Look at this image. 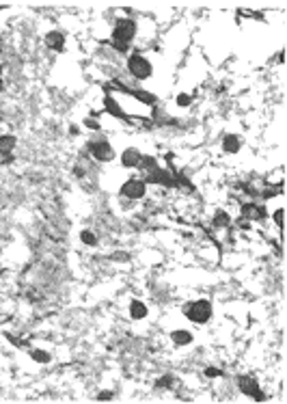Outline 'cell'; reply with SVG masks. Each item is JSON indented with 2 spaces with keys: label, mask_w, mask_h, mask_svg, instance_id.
<instances>
[{
  "label": "cell",
  "mask_w": 287,
  "mask_h": 404,
  "mask_svg": "<svg viewBox=\"0 0 287 404\" xmlns=\"http://www.w3.org/2000/svg\"><path fill=\"white\" fill-rule=\"evenodd\" d=\"M46 46L50 48V50H54V52H61L63 48H65V37H63V33L50 31V33L46 35Z\"/></svg>",
  "instance_id": "10"
},
{
  "label": "cell",
  "mask_w": 287,
  "mask_h": 404,
  "mask_svg": "<svg viewBox=\"0 0 287 404\" xmlns=\"http://www.w3.org/2000/svg\"><path fill=\"white\" fill-rule=\"evenodd\" d=\"M190 104H192V95H188V93H179L177 95V106L179 108H188Z\"/></svg>",
  "instance_id": "23"
},
{
  "label": "cell",
  "mask_w": 287,
  "mask_h": 404,
  "mask_svg": "<svg viewBox=\"0 0 287 404\" xmlns=\"http://www.w3.org/2000/svg\"><path fill=\"white\" fill-rule=\"evenodd\" d=\"M184 316L194 324H205L212 318V303L210 301H194V303H186L184 305Z\"/></svg>",
  "instance_id": "1"
},
{
  "label": "cell",
  "mask_w": 287,
  "mask_h": 404,
  "mask_svg": "<svg viewBox=\"0 0 287 404\" xmlns=\"http://www.w3.org/2000/svg\"><path fill=\"white\" fill-rule=\"evenodd\" d=\"M238 387H240L242 394L250 396V398H253V400H257V402H264V400H266L264 391L259 389V385H257V380H255L253 376H240V378H238Z\"/></svg>",
  "instance_id": "5"
},
{
  "label": "cell",
  "mask_w": 287,
  "mask_h": 404,
  "mask_svg": "<svg viewBox=\"0 0 287 404\" xmlns=\"http://www.w3.org/2000/svg\"><path fill=\"white\" fill-rule=\"evenodd\" d=\"M143 158V153L139 150H134V147H128L123 153H121V164L125 166V169H134V166H139Z\"/></svg>",
  "instance_id": "9"
},
{
  "label": "cell",
  "mask_w": 287,
  "mask_h": 404,
  "mask_svg": "<svg viewBox=\"0 0 287 404\" xmlns=\"http://www.w3.org/2000/svg\"><path fill=\"white\" fill-rule=\"evenodd\" d=\"M212 223H214V227H229V223H231V216H229V214H227L225 210H218L216 214H214Z\"/></svg>",
  "instance_id": "18"
},
{
  "label": "cell",
  "mask_w": 287,
  "mask_h": 404,
  "mask_svg": "<svg viewBox=\"0 0 287 404\" xmlns=\"http://www.w3.org/2000/svg\"><path fill=\"white\" fill-rule=\"evenodd\" d=\"M173 385H175V378H173L171 374H166L164 378H160L158 383H155V387H160V389H173Z\"/></svg>",
  "instance_id": "22"
},
{
  "label": "cell",
  "mask_w": 287,
  "mask_h": 404,
  "mask_svg": "<svg viewBox=\"0 0 287 404\" xmlns=\"http://www.w3.org/2000/svg\"><path fill=\"white\" fill-rule=\"evenodd\" d=\"M17 147V139L13 134H2L0 136V156H11Z\"/></svg>",
  "instance_id": "11"
},
{
  "label": "cell",
  "mask_w": 287,
  "mask_h": 404,
  "mask_svg": "<svg viewBox=\"0 0 287 404\" xmlns=\"http://www.w3.org/2000/svg\"><path fill=\"white\" fill-rule=\"evenodd\" d=\"M145 193H147V184L145 180H128L121 186V195L125 199H143L145 197Z\"/></svg>",
  "instance_id": "7"
},
{
  "label": "cell",
  "mask_w": 287,
  "mask_h": 404,
  "mask_svg": "<svg viewBox=\"0 0 287 404\" xmlns=\"http://www.w3.org/2000/svg\"><path fill=\"white\" fill-rule=\"evenodd\" d=\"M205 376L207 378H218V376H223V372H220L218 367H205Z\"/></svg>",
  "instance_id": "25"
},
{
  "label": "cell",
  "mask_w": 287,
  "mask_h": 404,
  "mask_svg": "<svg viewBox=\"0 0 287 404\" xmlns=\"http://www.w3.org/2000/svg\"><path fill=\"white\" fill-rule=\"evenodd\" d=\"M240 147H242L240 136H236V134H225L223 136V152L225 153H238L240 152Z\"/></svg>",
  "instance_id": "12"
},
{
  "label": "cell",
  "mask_w": 287,
  "mask_h": 404,
  "mask_svg": "<svg viewBox=\"0 0 287 404\" xmlns=\"http://www.w3.org/2000/svg\"><path fill=\"white\" fill-rule=\"evenodd\" d=\"M139 169L143 171V173H151V171L158 169V162H155V158L153 156H143L141 158V162H139Z\"/></svg>",
  "instance_id": "17"
},
{
  "label": "cell",
  "mask_w": 287,
  "mask_h": 404,
  "mask_svg": "<svg viewBox=\"0 0 287 404\" xmlns=\"http://www.w3.org/2000/svg\"><path fill=\"white\" fill-rule=\"evenodd\" d=\"M80 240H82V245H87V247H95V245H97V236H95L91 229H82L80 231Z\"/></svg>",
  "instance_id": "19"
},
{
  "label": "cell",
  "mask_w": 287,
  "mask_h": 404,
  "mask_svg": "<svg viewBox=\"0 0 287 404\" xmlns=\"http://www.w3.org/2000/svg\"><path fill=\"white\" fill-rule=\"evenodd\" d=\"M134 37H136V22L134 20H119L115 24V28H112V39L110 41L130 46Z\"/></svg>",
  "instance_id": "4"
},
{
  "label": "cell",
  "mask_w": 287,
  "mask_h": 404,
  "mask_svg": "<svg viewBox=\"0 0 287 404\" xmlns=\"http://www.w3.org/2000/svg\"><path fill=\"white\" fill-rule=\"evenodd\" d=\"M0 50H2V48H0Z\"/></svg>",
  "instance_id": "31"
},
{
  "label": "cell",
  "mask_w": 287,
  "mask_h": 404,
  "mask_svg": "<svg viewBox=\"0 0 287 404\" xmlns=\"http://www.w3.org/2000/svg\"><path fill=\"white\" fill-rule=\"evenodd\" d=\"M0 74H2V65H0Z\"/></svg>",
  "instance_id": "30"
},
{
  "label": "cell",
  "mask_w": 287,
  "mask_h": 404,
  "mask_svg": "<svg viewBox=\"0 0 287 404\" xmlns=\"http://www.w3.org/2000/svg\"><path fill=\"white\" fill-rule=\"evenodd\" d=\"M89 171H91V162H89V153H87V156H85V153H82V156L78 158L76 166H74V175L78 177V180H85V177L89 175Z\"/></svg>",
  "instance_id": "13"
},
{
  "label": "cell",
  "mask_w": 287,
  "mask_h": 404,
  "mask_svg": "<svg viewBox=\"0 0 287 404\" xmlns=\"http://www.w3.org/2000/svg\"><path fill=\"white\" fill-rule=\"evenodd\" d=\"M104 108H106V110H108V112H110V115H112V117H117V119H128V117H125V115H123L121 106H119V104L115 102V100H112V98H110V95H106V98H104Z\"/></svg>",
  "instance_id": "16"
},
{
  "label": "cell",
  "mask_w": 287,
  "mask_h": 404,
  "mask_svg": "<svg viewBox=\"0 0 287 404\" xmlns=\"http://www.w3.org/2000/svg\"><path fill=\"white\" fill-rule=\"evenodd\" d=\"M85 126H87L89 130H99V123L95 121V119H89V117L85 119Z\"/></svg>",
  "instance_id": "26"
},
{
  "label": "cell",
  "mask_w": 287,
  "mask_h": 404,
  "mask_svg": "<svg viewBox=\"0 0 287 404\" xmlns=\"http://www.w3.org/2000/svg\"><path fill=\"white\" fill-rule=\"evenodd\" d=\"M192 333L190 331H184V329H177L171 333V342L175 344V346H188V344H192Z\"/></svg>",
  "instance_id": "14"
},
{
  "label": "cell",
  "mask_w": 287,
  "mask_h": 404,
  "mask_svg": "<svg viewBox=\"0 0 287 404\" xmlns=\"http://www.w3.org/2000/svg\"><path fill=\"white\" fill-rule=\"evenodd\" d=\"M69 132H71V136H76V134H78V128H76V126H71V128H69Z\"/></svg>",
  "instance_id": "28"
},
{
  "label": "cell",
  "mask_w": 287,
  "mask_h": 404,
  "mask_svg": "<svg viewBox=\"0 0 287 404\" xmlns=\"http://www.w3.org/2000/svg\"><path fill=\"white\" fill-rule=\"evenodd\" d=\"M130 93H132L134 98H139L143 104H149V106L155 104V98H153L151 93H147V91H130Z\"/></svg>",
  "instance_id": "21"
},
{
  "label": "cell",
  "mask_w": 287,
  "mask_h": 404,
  "mask_svg": "<svg viewBox=\"0 0 287 404\" xmlns=\"http://www.w3.org/2000/svg\"><path fill=\"white\" fill-rule=\"evenodd\" d=\"M272 218H274V223H277L279 227L283 229V225H285V210H283V207H279V210L272 214Z\"/></svg>",
  "instance_id": "24"
},
{
  "label": "cell",
  "mask_w": 287,
  "mask_h": 404,
  "mask_svg": "<svg viewBox=\"0 0 287 404\" xmlns=\"http://www.w3.org/2000/svg\"><path fill=\"white\" fill-rule=\"evenodd\" d=\"M31 356L37 363H48L50 361V353H46V350H39V348H33L31 350Z\"/></svg>",
  "instance_id": "20"
},
{
  "label": "cell",
  "mask_w": 287,
  "mask_h": 404,
  "mask_svg": "<svg viewBox=\"0 0 287 404\" xmlns=\"http://www.w3.org/2000/svg\"><path fill=\"white\" fill-rule=\"evenodd\" d=\"M145 184H155V186H164V188H173L175 186V175L166 169H155L145 177Z\"/></svg>",
  "instance_id": "6"
},
{
  "label": "cell",
  "mask_w": 287,
  "mask_h": 404,
  "mask_svg": "<svg viewBox=\"0 0 287 404\" xmlns=\"http://www.w3.org/2000/svg\"><path fill=\"white\" fill-rule=\"evenodd\" d=\"M4 91V82H2V78H0V93Z\"/></svg>",
  "instance_id": "29"
},
{
  "label": "cell",
  "mask_w": 287,
  "mask_h": 404,
  "mask_svg": "<svg viewBox=\"0 0 287 404\" xmlns=\"http://www.w3.org/2000/svg\"><path fill=\"white\" fill-rule=\"evenodd\" d=\"M128 71L132 74L134 80H147L149 76L153 74V67H151V63H149L143 54L134 52V54L128 58Z\"/></svg>",
  "instance_id": "2"
},
{
  "label": "cell",
  "mask_w": 287,
  "mask_h": 404,
  "mask_svg": "<svg viewBox=\"0 0 287 404\" xmlns=\"http://www.w3.org/2000/svg\"><path fill=\"white\" fill-rule=\"evenodd\" d=\"M112 398H115L112 396V391H101V394L97 396V400H112Z\"/></svg>",
  "instance_id": "27"
},
{
  "label": "cell",
  "mask_w": 287,
  "mask_h": 404,
  "mask_svg": "<svg viewBox=\"0 0 287 404\" xmlns=\"http://www.w3.org/2000/svg\"><path fill=\"white\" fill-rule=\"evenodd\" d=\"M87 153H89V156H93L97 162H110V160L115 158V150H112V145L106 139L89 141Z\"/></svg>",
  "instance_id": "3"
},
{
  "label": "cell",
  "mask_w": 287,
  "mask_h": 404,
  "mask_svg": "<svg viewBox=\"0 0 287 404\" xmlns=\"http://www.w3.org/2000/svg\"><path fill=\"white\" fill-rule=\"evenodd\" d=\"M147 305L143 301H132L130 303V316H132V320H145L147 318Z\"/></svg>",
  "instance_id": "15"
},
{
  "label": "cell",
  "mask_w": 287,
  "mask_h": 404,
  "mask_svg": "<svg viewBox=\"0 0 287 404\" xmlns=\"http://www.w3.org/2000/svg\"><path fill=\"white\" fill-rule=\"evenodd\" d=\"M242 216L248 221H264L266 218V207L259 203H244L242 205Z\"/></svg>",
  "instance_id": "8"
}]
</instances>
